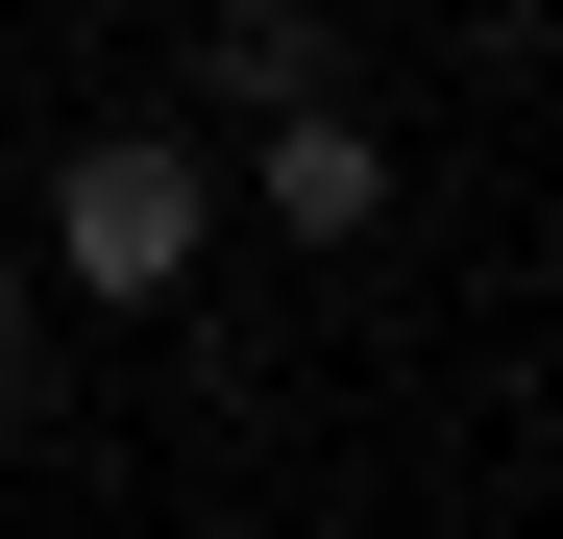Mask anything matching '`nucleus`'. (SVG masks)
Instances as JSON below:
<instances>
[{
    "label": "nucleus",
    "instance_id": "f257e3e1",
    "mask_svg": "<svg viewBox=\"0 0 563 539\" xmlns=\"http://www.w3.org/2000/svg\"><path fill=\"white\" fill-rule=\"evenodd\" d=\"M197 221H221V172H197V123H99V147H49V270L74 295H197Z\"/></svg>",
    "mask_w": 563,
    "mask_h": 539
},
{
    "label": "nucleus",
    "instance_id": "f03ea898",
    "mask_svg": "<svg viewBox=\"0 0 563 539\" xmlns=\"http://www.w3.org/2000/svg\"><path fill=\"white\" fill-rule=\"evenodd\" d=\"M197 99H221V123L343 99V0H221V25H197Z\"/></svg>",
    "mask_w": 563,
    "mask_h": 539
},
{
    "label": "nucleus",
    "instance_id": "7ed1b4c3",
    "mask_svg": "<svg viewBox=\"0 0 563 539\" xmlns=\"http://www.w3.org/2000/svg\"><path fill=\"white\" fill-rule=\"evenodd\" d=\"M245 197L295 221V245H367V221H393V147H367L343 99H295V123H269V172H245Z\"/></svg>",
    "mask_w": 563,
    "mask_h": 539
},
{
    "label": "nucleus",
    "instance_id": "20e7f679",
    "mask_svg": "<svg viewBox=\"0 0 563 539\" xmlns=\"http://www.w3.org/2000/svg\"><path fill=\"white\" fill-rule=\"evenodd\" d=\"M49 417V295H25V245H0V441Z\"/></svg>",
    "mask_w": 563,
    "mask_h": 539
}]
</instances>
